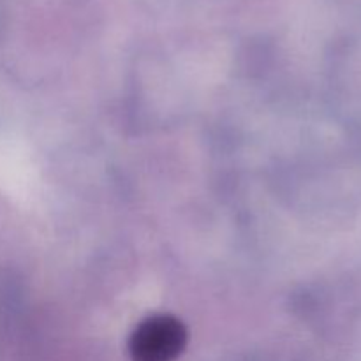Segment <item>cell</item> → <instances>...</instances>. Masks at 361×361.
Listing matches in <instances>:
<instances>
[{
    "instance_id": "1",
    "label": "cell",
    "mask_w": 361,
    "mask_h": 361,
    "mask_svg": "<svg viewBox=\"0 0 361 361\" xmlns=\"http://www.w3.org/2000/svg\"><path fill=\"white\" fill-rule=\"evenodd\" d=\"M187 342L182 321L173 316H154L136 328L130 337V356L134 361H173Z\"/></svg>"
}]
</instances>
